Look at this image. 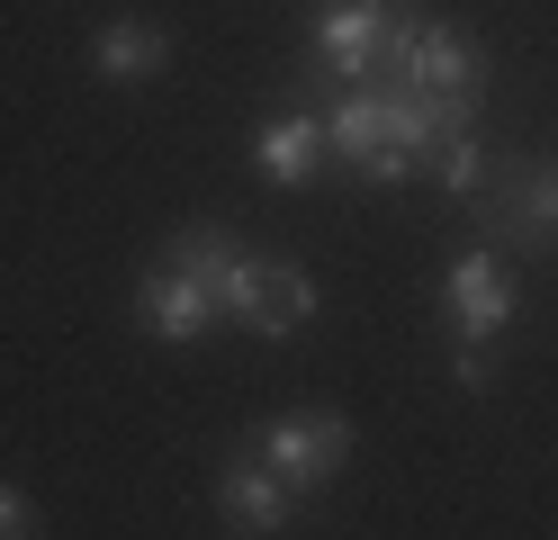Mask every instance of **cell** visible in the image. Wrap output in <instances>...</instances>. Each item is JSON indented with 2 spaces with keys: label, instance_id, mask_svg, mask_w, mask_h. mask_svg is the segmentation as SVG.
<instances>
[{
  "label": "cell",
  "instance_id": "1",
  "mask_svg": "<svg viewBox=\"0 0 558 540\" xmlns=\"http://www.w3.org/2000/svg\"><path fill=\"white\" fill-rule=\"evenodd\" d=\"M469 216L486 235H496V252H549L558 243V163H496L486 171V190L469 199Z\"/></svg>",
  "mask_w": 558,
  "mask_h": 540
},
{
  "label": "cell",
  "instance_id": "2",
  "mask_svg": "<svg viewBox=\"0 0 558 540\" xmlns=\"http://www.w3.org/2000/svg\"><path fill=\"white\" fill-rule=\"evenodd\" d=\"M414 19H424L414 0H352V10H325V19H316V63H325V82L369 91V82H378V63L405 46V27H414Z\"/></svg>",
  "mask_w": 558,
  "mask_h": 540
},
{
  "label": "cell",
  "instance_id": "3",
  "mask_svg": "<svg viewBox=\"0 0 558 540\" xmlns=\"http://www.w3.org/2000/svg\"><path fill=\"white\" fill-rule=\"evenodd\" d=\"M226 315L243 324V334L279 343V334H298V324L316 315V279H306L298 262H270V252H243V262H234V279H226Z\"/></svg>",
  "mask_w": 558,
  "mask_h": 540
},
{
  "label": "cell",
  "instance_id": "4",
  "mask_svg": "<svg viewBox=\"0 0 558 540\" xmlns=\"http://www.w3.org/2000/svg\"><path fill=\"white\" fill-rule=\"evenodd\" d=\"M253 451L279 468V487H298V495H316L342 478V459H352V423L325 415V406H298V415H279L270 432H253Z\"/></svg>",
  "mask_w": 558,
  "mask_h": 540
},
{
  "label": "cell",
  "instance_id": "5",
  "mask_svg": "<svg viewBox=\"0 0 558 540\" xmlns=\"http://www.w3.org/2000/svg\"><path fill=\"white\" fill-rule=\"evenodd\" d=\"M441 307H450V324H460V343H496L513 324V252H496V243L460 252L450 279H441Z\"/></svg>",
  "mask_w": 558,
  "mask_h": 540
},
{
  "label": "cell",
  "instance_id": "6",
  "mask_svg": "<svg viewBox=\"0 0 558 540\" xmlns=\"http://www.w3.org/2000/svg\"><path fill=\"white\" fill-rule=\"evenodd\" d=\"M217 514H226V531H243V540H279L298 523V487H279V468L243 442L226 468H217Z\"/></svg>",
  "mask_w": 558,
  "mask_h": 540
},
{
  "label": "cell",
  "instance_id": "7",
  "mask_svg": "<svg viewBox=\"0 0 558 540\" xmlns=\"http://www.w3.org/2000/svg\"><path fill=\"white\" fill-rule=\"evenodd\" d=\"M378 82H414V91H486V72H477L469 27H450V19H414V27H405V46L378 63Z\"/></svg>",
  "mask_w": 558,
  "mask_h": 540
},
{
  "label": "cell",
  "instance_id": "8",
  "mask_svg": "<svg viewBox=\"0 0 558 540\" xmlns=\"http://www.w3.org/2000/svg\"><path fill=\"white\" fill-rule=\"evenodd\" d=\"M135 315H145V334H154V343H207V324L226 315V298H217L207 279L154 262L145 279H135Z\"/></svg>",
  "mask_w": 558,
  "mask_h": 540
},
{
  "label": "cell",
  "instance_id": "9",
  "mask_svg": "<svg viewBox=\"0 0 558 540\" xmlns=\"http://www.w3.org/2000/svg\"><path fill=\"white\" fill-rule=\"evenodd\" d=\"M253 171L270 180V190H306V180L325 171V118L316 108H270V118L253 127Z\"/></svg>",
  "mask_w": 558,
  "mask_h": 540
},
{
  "label": "cell",
  "instance_id": "10",
  "mask_svg": "<svg viewBox=\"0 0 558 540\" xmlns=\"http://www.w3.org/2000/svg\"><path fill=\"white\" fill-rule=\"evenodd\" d=\"M90 72L99 82H162L171 72V36L154 19H109L90 36Z\"/></svg>",
  "mask_w": 558,
  "mask_h": 540
},
{
  "label": "cell",
  "instance_id": "11",
  "mask_svg": "<svg viewBox=\"0 0 558 540\" xmlns=\"http://www.w3.org/2000/svg\"><path fill=\"white\" fill-rule=\"evenodd\" d=\"M162 262H171V271H190V279H207V288L226 298V279H234V262H243V243H234L226 226H181V235L162 243Z\"/></svg>",
  "mask_w": 558,
  "mask_h": 540
},
{
  "label": "cell",
  "instance_id": "12",
  "mask_svg": "<svg viewBox=\"0 0 558 540\" xmlns=\"http://www.w3.org/2000/svg\"><path fill=\"white\" fill-rule=\"evenodd\" d=\"M486 171H496V163H486V144H477V135H450L441 154H433V190L469 207V199L486 190Z\"/></svg>",
  "mask_w": 558,
  "mask_h": 540
},
{
  "label": "cell",
  "instance_id": "13",
  "mask_svg": "<svg viewBox=\"0 0 558 540\" xmlns=\"http://www.w3.org/2000/svg\"><path fill=\"white\" fill-rule=\"evenodd\" d=\"M0 540H37V504H27L10 478H0Z\"/></svg>",
  "mask_w": 558,
  "mask_h": 540
},
{
  "label": "cell",
  "instance_id": "14",
  "mask_svg": "<svg viewBox=\"0 0 558 540\" xmlns=\"http://www.w3.org/2000/svg\"><path fill=\"white\" fill-rule=\"evenodd\" d=\"M450 370H460V387H496V351H486V343H460Z\"/></svg>",
  "mask_w": 558,
  "mask_h": 540
}]
</instances>
